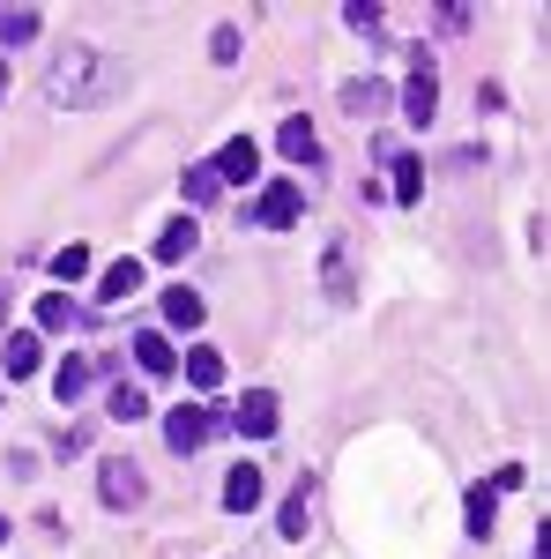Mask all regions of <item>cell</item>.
Returning <instances> with one entry per match:
<instances>
[{
    "label": "cell",
    "mask_w": 551,
    "mask_h": 559,
    "mask_svg": "<svg viewBox=\"0 0 551 559\" xmlns=\"http://www.w3.org/2000/svg\"><path fill=\"white\" fill-rule=\"evenodd\" d=\"M403 112H410V120H432V112H440V83H432V68H424L418 60V75H410V83H403Z\"/></svg>",
    "instance_id": "9"
},
{
    "label": "cell",
    "mask_w": 551,
    "mask_h": 559,
    "mask_svg": "<svg viewBox=\"0 0 551 559\" xmlns=\"http://www.w3.org/2000/svg\"><path fill=\"white\" fill-rule=\"evenodd\" d=\"M52 276H60V284H83L89 276V247H60V254H52Z\"/></svg>",
    "instance_id": "23"
},
{
    "label": "cell",
    "mask_w": 551,
    "mask_h": 559,
    "mask_svg": "<svg viewBox=\"0 0 551 559\" xmlns=\"http://www.w3.org/2000/svg\"><path fill=\"white\" fill-rule=\"evenodd\" d=\"M209 173H216V187H224V179H254V173H261V150L239 134V142H224V150H216Z\"/></svg>",
    "instance_id": "8"
},
{
    "label": "cell",
    "mask_w": 551,
    "mask_h": 559,
    "mask_svg": "<svg viewBox=\"0 0 551 559\" xmlns=\"http://www.w3.org/2000/svg\"><path fill=\"white\" fill-rule=\"evenodd\" d=\"M328 292L350 299V261H343V247H328Z\"/></svg>",
    "instance_id": "27"
},
{
    "label": "cell",
    "mask_w": 551,
    "mask_h": 559,
    "mask_svg": "<svg viewBox=\"0 0 551 559\" xmlns=\"http://www.w3.org/2000/svg\"><path fill=\"white\" fill-rule=\"evenodd\" d=\"M89 381H97V366H89V358H60L52 395H60V403H75V395H89Z\"/></svg>",
    "instance_id": "13"
},
{
    "label": "cell",
    "mask_w": 551,
    "mask_h": 559,
    "mask_svg": "<svg viewBox=\"0 0 551 559\" xmlns=\"http://www.w3.org/2000/svg\"><path fill=\"white\" fill-rule=\"evenodd\" d=\"M97 492H105V508H142V471L134 463H105L97 471Z\"/></svg>",
    "instance_id": "5"
},
{
    "label": "cell",
    "mask_w": 551,
    "mask_h": 559,
    "mask_svg": "<svg viewBox=\"0 0 551 559\" xmlns=\"http://www.w3.org/2000/svg\"><path fill=\"white\" fill-rule=\"evenodd\" d=\"M276 530H284V545H306V530H313V477H298V485H291V500H284Z\"/></svg>",
    "instance_id": "6"
},
{
    "label": "cell",
    "mask_w": 551,
    "mask_h": 559,
    "mask_svg": "<svg viewBox=\"0 0 551 559\" xmlns=\"http://www.w3.org/2000/svg\"><path fill=\"white\" fill-rule=\"evenodd\" d=\"M45 90H52L60 105H112V97L128 90V68H120L112 52H97V45H68V52L52 60Z\"/></svg>",
    "instance_id": "1"
},
{
    "label": "cell",
    "mask_w": 551,
    "mask_h": 559,
    "mask_svg": "<svg viewBox=\"0 0 551 559\" xmlns=\"http://www.w3.org/2000/svg\"><path fill=\"white\" fill-rule=\"evenodd\" d=\"M381 105H387V83H373V75H366V83H343V112H358V120H373Z\"/></svg>",
    "instance_id": "15"
},
{
    "label": "cell",
    "mask_w": 551,
    "mask_h": 559,
    "mask_svg": "<svg viewBox=\"0 0 551 559\" xmlns=\"http://www.w3.org/2000/svg\"><path fill=\"white\" fill-rule=\"evenodd\" d=\"M105 411H112V418H120V426H134V418H149V403H142V388H112V403H105Z\"/></svg>",
    "instance_id": "21"
},
{
    "label": "cell",
    "mask_w": 551,
    "mask_h": 559,
    "mask_svg": "<svg viewBox=\"0 0 551 559\" xmlns=\"http://www.w3.org/2000/svg\"><path fill=\"white\" fill-rule=\"evenodd\" d=\"M179 187H187V202H216V173H209V165H187Z\"/></svg>",
    "instance_id": "24"
},
{
    "label": "cell",
    "mask_w": 551,
    "mask_h": 559,
    "mask_svg": "<svg viewBox=\"0 0 551 559\" xmlns=\"http://www.w3.org/2000/svg\"><path fill=\"white\" fill-rule=\"evenodd\" d=\"M492 522H500V500H492V492L477 485V492H469V537L484 545V537H492Z\"/></svg>",
    "instance_id": "19"
},
{
    "label": "cell",
    "mask_w": 551,
    "mask_h": 559,
    "mask_svg": "<svg viewBox=\"0 0 551 559\" xmlns=\"http://www.w3.org/2000/svg\"><path fill=\"white\" fill-rule=\"evenodd\" d=\"M209 52H216V60H239V31L224 23V31H216V38H209Z\"/></svg>",
    "instance_id": "29"
},
{
    "label": "cell",
    "mask_w": 551,
    "mask_h": 559,
    "mask_svg": "<svg viewBox=\"0 0 551 559\" xmlns=\"http://www.w3.org/2000/svg\"><path fill=\"white\" fill-rule=\"evenodd\" d=\"M224 508H231V515H254L261 508V471L254 463H239V471L224 477Z\"/></svg>",
    "instance_id": "10"
},
{
    "label": "cell",
    "mask_w": 551,
    "mask_h": 559,
    "mask_svg": "<svg viewBox=\"0 0 551 559\" xmlns=\"http://www.w3.org/2000/svg\"><path fill=\"white\" fill-rule=\"evenodd\" d=\"M187 381H194V388H216V381H224V350L194 344V350H187Z\"/></svg>",
    "instance_id": "17"
},
{
    "label": "cell",
    "mask_w": 551,
    "mask_h": 559,
    "mask_svg": "<svg viewBox=\"0 0 551 559\" xmlns=\"http://www.w3.org/2000/svg\"><path fill=\"white\" fill-rule=\"evenodd\" d=\"M224 426L247 432V440H268V432L284 426V411H276V395H268V388H254V395H247V403H239V411H231Z\"/></svg>",
    "instance_id": "4"
},
{
    "label": "cell",
    "mask_w": 551,
    "mask_h": 559,
    "mask_svg": "<svg viewBox=\"0 0 551 559\" xmlns=\"http://www.w3.org/2000/svg\"><path fill=\"white\" fill-rule=\"evenodd\" d=\"M134 292H142V261H112V269H97V299L105 306H120V299H134Z\"/></svg>",
    "instance_id": "7"
},
{
    "label": "cell",
    "mask_w": 551,
    "mask_h": 559,
    "mask_svg": "<svg viewBox=\"0 0 551 559\" xmlns=\"http://www.w3.org/2000/svg\"><path fill=\"white\" fill-rule=\"evenodd\" d=\"M134 366H142V373H171L179 358H171V344L157 336V329H142V336H134Z\"/></svg>",
    "instance_id": "16"
},
{
    "label": "cell",
    "mask_w": 551,
    "mask_h": 559,
    "mask_svg": "<svg viewBox=\"0 0 551 559\" xmlns=\"http://www.w3.org/2000/svg\"><path fill=\"white\" fill-rule=\"evenodd\" d=\"M216 426H224V418H209L202 403H179V411L165 418V440H171V455H194V448H202V440H209Z\"/></svg>",
    "instance_id": "2"
},
{
    "label": "cell",
    "mask_w": 551,
    "mask_h": 559,
    "mask_svg": "<svg viewBox=\"0 0 551 559\" xmlns=\"http://www.w3.org/2000/svg\"><path fill=\"white\" fill-rule=\"evenodd\" d=\"M343 23H350V31H381V8H373V0H350Z\"/></svg>",
    "instance_id": "26"
},
{
    "label": "cell",
    "mask_w": 551,
    "mask_h": 559,
    "mask_svg": "<svg viewBox=\"0 0 551 559\" xmlns=\"http://www.w3.org/2000/svg\"><path fill=\"white\" fill-rule=\"evenodd\" d=\"M0 366H8V381H31L38 373V336H8V358Z\"/></svg>",
    "instance_id": "18"
},
{
    "label": "cell",
    "mask_w": 551,
    "mask_h": 559,
    "mask_svg": "<svg viewBox=\"0 0 551 559\" xmlns=\"http://www.w3.org/2000/svg\"><path fill=\"white\" fill-rule=\"evenodd\" d=\"M75 321V306H68V292H52V299H38V329H68Z\"/></svg>",
    "instance_id": "25"
},
{
    "label": "cell",
    "mask_w": 551,
    "mask_h": 559,
    "mask_svg": "<svg viewBox=\"0 0 551 559\" xmlns=\"http://www.w3.org/2000/svg\"><path fill=\"white\" fill-rule=\"evenodd\" d=\"M0 329H8V284H0Z\"/></svg>",
    "instance_id": "30"
},
{
    "label": "cell",
    "mask_w": 551,
    "mask_h": 559,
    "mask_svg": "<svg viewBox=\"0 0 551 559\" xmlns=\"http://www.w3.org/2000/svg\"><path fill=\"white\" fill-rule=\"evenodd\" d=\"M0 545H8V522H0Z\"/></svg>",
    "instance_id": "32"
},
{
    "label": "cell",
    "mask_w": 551,
    "mask_h": 559,
    "mask_svg": "<svg viewBox=\"0 0 551 559\" xmlns=\"http://www.w3.org/2000/svg\"><path fill=\"white\" fill-rule=\"evenodd\" d=\"M202 247V231H194V216H171L165 231H157V261H187Z\"/></svg>",
    "instance_id": "11"
},
{
    "label": "cell",
    "mask_w": 551,
    "mask_h": 559,
    "mask_svg": "<svg viewBox=\"0 0 551 559\" xmlns=\"http://www.w3.org/2000/svg\"><path fill=\"white\" fill-rule=\"evenodd\" d=\"M0 97H8V60H0Z\"/></svg>",
    "instance_id": "31"
},
{
    "label": "cell",
    "mask_w": 551,
    "mask_h": 559,
    "mask_svg": "<svg viewBox=\"0 0 551 559\" xmlns=\"http://www.w3.org/2000/svg\"><path fill=\"white\" fill-rule=\"evenodd\" d=\"M298 210H306V194H298V179H276V187H261L254 202V224H268V231H291Z\"/></svg>",
    "instance_id": "3"
},
{
    "label": "cell",
    "mask_w": 551,
    "mask_h": 559,
    "mask_svg": "<svg viewBox=\"0 0 551 559\" xmlns=\"http://www.w3.org/2000/svg\"><path fill=\"white\" fill-rule=\"evenodd\" d=\"M276 150H284L291 165H313V157H321V142H313L306 120H284V128H276Z\"/></svg>",
    "instance_id": "14"
},
{
    "label": "cell",
    "mask_w": 551,
    "mask_h": 559,
    "mask_svg": "<svg viewBox=\"0 0 551 559\" xmlns=\"http://www.w3.org/2000/svg\"><path fill=\"white\" fill-rule=\"evenodd\" d=\"M424 194V165L418 157H395V202H418Z\"/></svg>",
    "instance_id": "22"
},
{
    "label": "cell",
    "mask_w": 551,
    "mask_h": 559,
    "mask_svg": "<svg viewBox=\"0 0 551 559\" xmlns=\"http://www.w3.org/2000/svg\"><path fill=\"white\" fill-rule=\"evenodd\" d=\"M38 38V15L31 8H0V45H31Z\"/></svg>",
    "instance_id": "20"
},
{
    "label": "cell",
    "mask_w": 551,
    "mask_h": 559,
    "mask_svg": "<svg viewBox=\"0 0 551 559\" xmlns=\"http://www.w3.org/2000/svg\"><path fill=\"white\" fill-rule=\"evenodd\" d=\"M202 313H209L202 292H187V284H171V292H165V321H171V329H202Z\"/></svg>",
    "instance_id": "12"
},
{
    "label": "cell",
    "mask_w": 551,
    "mask_h": 559,
    "mask_svg": "<svg viewBox=\"0 0 551 559\" xmlns=\"http://www.w3.org/2000/svg\"><path fill=\"white\" fill-rule=\"evenodd\" d=\"M522 485H529V471H522V463H507V471H492V500H500V492H522Z\"/></svg>",
    "instance_id": "28"
}]
</instances>
